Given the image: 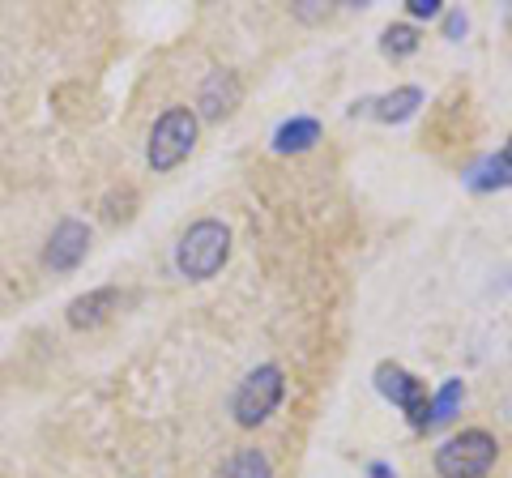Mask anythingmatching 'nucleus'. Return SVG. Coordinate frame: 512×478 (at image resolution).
Here are the masks:
<instances>
[{
    "label": "nucleus",
    "instance_id": "f257e3e1",
    "mask_svg": "<svg viewBox=\"0 0 512 478\" xmlns=\"http://www.w3.org/2000/svg\"><path fill=\"white\" fill-rule=\"evenodd\" d=\"M231 257V227L218 218H201L180 235L175 244V269L188 278V282H205L214 278L222 265Z\"/></svg>",
    "mask_w": 512,
    "mask_h": 478
},
{
    "label": "nucleus",
    "instance_id": "f03ea898",
    "mask_svg": "<svg viewBox=\"0 0 512 478\" xmlns=\"http://www.w3.org/2000/svg\"><path fill=\"white\" fill-rule=\"evenodd\" d=\"M495 457H500V440L483 427H466V432L448 436L436 449V474L440 478H483Z\"/></svg>",
    "mask_w": 512,
    "mask_h": 478
},
{
    "label": "nucleus",
    "instance_id": "7ed1b4c3",
    "mask_svg": "<svg viewBox=\"0 0 512 478\" xmlns=\"http://www.w3.org/2000/svg\"><path fill=\"white\" fill-rule=\"evenodd\" d=\"M286 397V376L278 363H261V368H252L244 380H239V389L231 397V414L239 427H261L269 423V414L282 406Z\"/></svg>",
    "mask_w": 512,
    "mask_h": 478
},
{
    "label": "nucleus",
    "instance_id": "20e7f679",
    "mask_svg": "<svg viewBox=\"0 0 512 478\" xmlns=\"http://www.w3.org/2000/svg\"><path fill=\"white\" fill-rule=\"evenodd\" d=\"M197 111L192 107H167L163 116L154 120L150 129V146H146V163L154 171H171L180 167L184 158L192 154V146H197Z\"/></svg>",
    "mask_w": 512,
    "mask_h": 478
},
{
    "label": "nucleus",
    "instance_id": "39448f33",
    "mask_svg": "<svg viewBox=\"0 0 512 478\" xmlns=\"http://www.w3.org/2000/svg\"><path fill=\"white\" fill-rule=\"evenodd\" d=\"M376 389L406 414L414 432H427L431 427V393H427V385L419 376H410L406 368H397V363H380L376 368Z\"/></svg>",
    "mask_w": 512,
    "mask_h": 478
},
{
    "label": "nucleus",
    "instance_id": "423d86ee",
    "mask_svg": "<svg viewBox=\"0 0 512 478\" xmlns=\"http://www.w3.org/2000/svg\"><path fill=\"white\" fill-rule=\"evenodd\" d=\"M86 252H90V227L86 222H77V218H64L60 227L52 231V239H47L43 265L56 269V274H69V269H77L86 261Z\"/></svg>",
    "mask_w": 512,
    "mask_h": 478
},
{
    "label": "nucleus",
    "instance_id": "0eeeda50",
    "mask_svg": "<svg viewBox=\"0 0 512 478\" xmlns=\"http://www.w3.org/2000/svg\"><path fill=\"white\" fill-rule=\"evenodd\" d=\"M419 107H423V90L419 86H397L389 94H376V99L355 103L350 107V116H376L380 124H406Z\"/></svg>",
    "mask_w": 512,
    "mask_h": 478
},
{
    "label": "nucleus",
    "instance_id": "6e6552de",
    "mask_svg": "<svg viewBox=\"0 0 512 478\" xmlns=\"http://www.w3.org/2000/svg\"><path fill=\"white\" fill-rule=\"evenodd\" d=\"M239 99H244V86H239V77L231 69H214L210 77L201 82V94H197V107L205 120H227L231 111L239 107Z\"/></svg>",
    "mask_w": 512,
    "mask_h": 478
},
{
    "label": "nucleus",
    "instance_id": "1a4fd4ad",
    "mask_svg": "<svg viewBox=\"0 0 512 478\" xmlns=\"http://www.w3.org/2000/svg\"><path fill=\"white\" fill-rule=\"evenodd\" d=\"M111 312H120V291L116 286H99V291H86L69 304V325L73 329H99L111 321Z\"/></svg>",
    "mask_w": 512,
    "mask_h": 478
},
{
    "label": "nucleus",
    "instance_id": "9d476101",
    "mask_svg": "<svg viewBox=\"0 0 512 478\" xmlns=\"http://www.w3.org/2000/svg\"><path fill=\"white\" fill-rule=\"evenodd\" d=\"M316 141H320V120L316 116H291V120L278 124L274 150L278 154H303V150H312Z\"/></svg>",
    "mask_w": 512,
    "mask_h": 478
},
{
    "label": "nucleus",
    "instance_id": "9b49d317",
    "mask_svg": "<svg viewBox=\"0 0 512 478\" xmlns=\"http://www.w3.org/2000/svg\"><path fill=\"white\" fill-rule=\"evenodd\" d=\"M218 478H274V466H269V457L261 449H239L222 461Z\"/></svg>",
    "mask_w": 512,
    "mask_h": 478
},
{
    "label": "nucleus",
    "instance_id": "f8f14e48",
    "mask_svg": "<svg viewBox=\"0 0 512 478\" xmlns=\"http://www.w3.org/2000/svg\"><path fill=\"white\" fill-rule=\"evenodd\" d=\"M380 52L393 56V60L414 56V52H419V30H414L410 22H393V26L380 35Z\"/></svg>",
    "mask_w": 512,
    "mask_h": 478
},
{
    "label": "nucleus",
    "instance_id": "ddd939ff",
    "mask_svg": "<svg viewBox=\"0 0 512 478\" xmlns=\"http://www.w3.org/2000/svg\"><path fill=\"white\" fill-rule=\"evenodd\" d=\"M466 402V385H461V380L453 376V380H444V389L431 397V427L436 423H448L457 414V406Z\"/></svg>",
    "mask_w": 512,
    "mask_h": 478
},
{
    "label": "nucleus",
    "instance_id": "4468645a",
    "mask_svg": "<svg viewBox=\"0 0 512 478\" xmlns=\"http://www.w3.org/2000/svg\"><path fill=\"white\" fill-rule=\"evenodd\" d=\"M466 30H470V18H466V13H461V9H453V13H444V35L448 39H466Z\"/></svg>",
    "mask_w": 512,
    "mask_h": 478
},
{
    "label": "nucleus",
    "instance_id": "2eb2a0df",
    "mask_svg": "<svg viewBox=\"0 0 512 478\" xmlns=\"http://www.w3.org/2000/svg\"><path fill=\"white\" fill-rule=\"evenodd\" d=\"M291 13L299 22H325L329 18V5H316V0H303V5H291Z\"/></svg>",
    "mask_w": 512,
    "mask_h": 478
},
{
    "label": "nucleus",
    "instance_id": "dca6fc26",
    "mask_svg": "<svg viewBox=\"0 0 512 478\" xmlns=\"http://www.w3.org/2000/svg\"><path fill=\"white\" fill-rule=\"evenodd\" d=\"M410 18H440L444 13V0H406Z\"/></svg>",
    "mask_w": 512,
    "mask_h": 478
},
{
    "label": "nucleus",
    "instance_id": "f3484780",
    "mask_svg": "<svg viewBox=\"0 0 512 478\" xmlns=\"http://www.w3.org/2000/svg\"><path fill=\"white\" fill-rule=\"evenodd\" d=\"M367 474H372V478H397V470H393V466H384V461H376V466H367Z\"/></svg>",
    "mask_w": 512,
    "mask_h": 478
},
{
    "label": "nucleus",
    "instance_id": "a211bd4d",
    "mask_svg": "<svg viewBox=\"0 0 512 478\" xmlns=\"http://www.w3.org/2000/svg\"><path fill=\"white\" fill-rule=\"evenodd\" d=\"M495 158H500V163H504V167H508V175H512V137H508V146H504V150H500V154H495Z\"/></svg>",
    "mask_w": 512,
    "mask_h": 478
}]
</instances>
